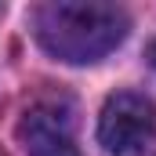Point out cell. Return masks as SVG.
<instances>
[{"label": "cell", "mask_w": 156, "mask_h": 156, "mask_svg": "<svg viewBox=\"0 0 156 156\" xmlns=\"http://www.w3.org/2000/svg\"><path fill=\"white\" fill-rule=\"evenodd\" d=\"M33 29H37L40 47L69 66H91L102 62L109 51H116L131 22L116 4H69V0H55V4H40L33 15Z\"/></svg>", "instance_id": "cell-1"}, {"label": "cell", "mask_w": 156, "mask_h": 156, "mask_svg": "<svg viewBox=\"0 0 156 156\" xmlns=\"http://www.w3.org/2000/svg\"><path fill=\"white\" fill-rule=\"evenodd\" d=\"M98 145L105 156H156V109L134 91L105 98L98 116Z\"/></svg>", "instance_id": "cell-2"}, {"label": "cell", "mask_w": 156, "mask_h": 156, "mask_svg": "<svg viewBox=\"0 0 156 156\" xmlns=\"http://www.w3.org/2000/svg\"><path fill=\"white\" fill-rule=\"evenodd\" d=\"M18 142L26 156H80L69 116H62L55 105H33L18 123Z\"/></svg>", "instance_id": "cell-3"}, {"label": "cell", "mask_w": 156, "mask_h": 156, "mask_svg": "<svg viewBox=\"0 0 156 156\" xmlns=\"http://www.w3.org/2000/svg\"><path fill=\"white\" fill-rule=\"evenodd\" d=\"M149 58H153V66H156V40H153V47H149Z\"/></svg>", "instance_id": "cell-4"}]
</instances>
